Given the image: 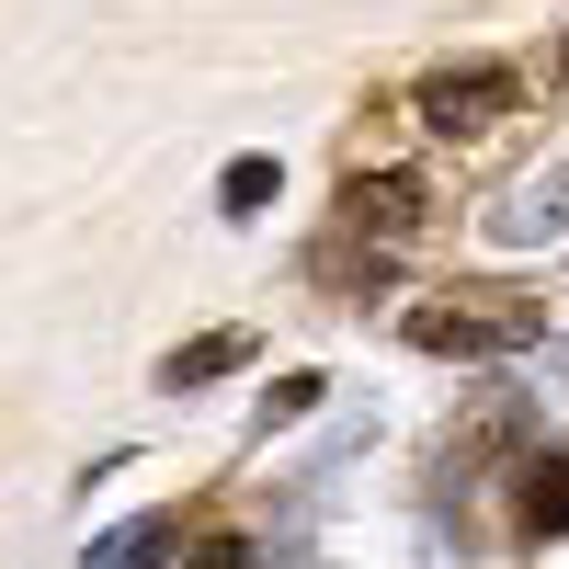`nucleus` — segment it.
<instances>
[{"mask_svg":"<svg viewBox=\"0 0 569 569\" xmlns=\"http://www.w3.org/2000/svg\"><path fill=\"white\" fill-rule=\"evenodd\" d=\"M547 330L536 297H512V308H410V353H456V365H479V353H525Z\"/></svg>","mask_w":569,"mask_h":569,"instance_id":"nucleus-1","label":"nucleus"},{"mask_svg":"<svg viewBox=\"0 0 569 569\" xmlns=\"http://www.w3.org/2000/svg\"><path fill=\"white\" fill-rule=\"evenodd\" d=\"M410 103H421V126H433V137H490V126L512 114V69H490V58L433 69V80L410 91Z\"/></svg>","mask_w":569,"mask_h":569,"instance_id":"nucleus-2","label":"nucleus"},{"mask_svg":"<svg viewBox=\"0 0 569 569\" xmlns=\"http://www.w3.org/2000/svg\"><path fill=\"white\" fill-rule=\"evenodd\" d=\"M342 228H376V240H410V228H421V182H410V171H376V182L353 171V182H342Z\"/></svg>","mask_w":569,"mask_h":569,"instance_id":"nucleus-3","label":"nucleus"},{"mask_svg":"<svg viewBox=\"0 0 569 569\" xmlns=\"http://www.w3.org/2000/svg\"><path fill=\"white\" fill-rule=\"evenodd\" d=\"M512 525H525V536H569V456H525V479H512Z\"/></svg>","mask_w":569,"mask_h":569,"instance_id":"nucleus-4","label":"nucleus"},{"mask_svg":"<svg viewBox=\"0 0 569 569\" xmlns=\"http://www.w3.org/2000/svg\"><path fill=\"white\" fill-rule=\"evenodd\" d=\"M182 547V525H171V512H137V525H114L103 547H91V569H160Z\"/></svg>","mask_w":569,"mask_h":569,"instance_id":"nucleus-5","label":"nucleus"},{"mask_svg":"<svg viewBox=\"0 0 569 569\" xmlns=\"http://www.w3.org/2000/svg\"><path fill=\"white\" fill-rule=\"evenodd\" d=\"M228 365H251V342H240V330H206V342H182L160 365V388H206V376H228Z\"/></svg>","mask_w":569,"mask_h":569,"instance_id":"nucleus-6","label":"nucleus"},{"mask_svg":"<svg viewBox=\"0 0 569 569\" xmlns=\"http://www.w3.org/2000/svg\"><path fill=\"white\" fill-rule=\"evenodd\" d=\"M558 228H569V182H525L512 217H501V240H558Z\"/></svg>","mask_w":569,"mask_h":569,"instance_id":"nucleus-7","label":"nucleus"},{"mask_svg":"<svg viewBox=\"0 0 569 569\" xmlns=\"http://www.w3.org/2000/svg\"><path fill=\"white\" fill-rule=\"evenodd\" d=\"M262 194H273V160H228V206H240V217H251Z\"/></svg>","mask_w":569,"mask_h":569,"instance_id":"nucleus-8","label":"nucleus"},{"mask_svg":"<svg viewBox=\"0 0 569 569\" xmlns=\"http://www.w3.org/2000/svg\"><path fill=\"white\" fill-rule=\"evenodd\" d=\"M194 569H262V558H251V536H206V547H194Z\"/></svg>","mask_w":569,"mask_h":569,"instance_id":"nucleus-9","label":"nucleus"},{"mask_svg":"<svg viewBox=\"0 0 569 569\" xmlns=\"http://www.w3.org/2000/svg\"><path fill=\"white\" fill-rule=\"evenodd\" d=\"M558 80H569V34H558Z\"/></svg>","mask_w":569,"mask_h":569,"instance_id":"nucleus-10","label":"nucleus"}]
</instances>
